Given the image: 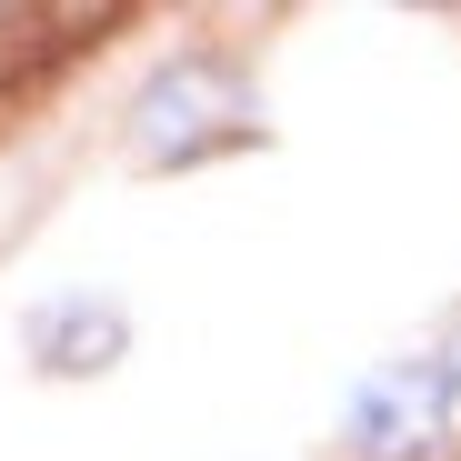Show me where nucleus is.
I'll use <instances>...</instances> for the list:
<instances>
[{"label":"nucleus","instance_id":"obj_1","mask_svg":"<svg viewBox=\"0 0 461 461\" xmlns=\"http://www.w3.org/2000/svg\"><path fill=\"white\" fill-rule=\"evenodd\" d=\"M351 451L361 461H431L451 431H461V402H451V381H441V361L421 351V361H381L361 392H351Z\"/></svg>","mask_w":461,"mask_h":461},{"label":"nucleus","instance_id":"obj_3","mask_svg":"<svg viewBox=\"0 0 461 461\" xmlns=\"http://www.w3.org/2000/svg\"><path fill=\"white\" fill-rule=\"evenodd\" d=\"M131 351V321L111 301H41L31 312V361L41 371H111Z\"/></svg>","mask_w":461,"mask_h":461},{"label":"nucleus","instance_id":"obj_2","mask_svg":"<svg viewBox=\"0 0 461 461\" xmlns=\"http://www.w3.org/2000/svg\"><path fill=\"white\" fill-rule=\"evenodd\" d=\"M241 121H251V101H241V81H230L221 60H171L161 81L140 91V150L150 161H191V150L230 140Z\"/></svg>","mask_w":461,"mask_h":461},{"label":"nucleus","instance_id":"obj_4","mask_svg":"<svg viewBox=\"0 0 461 461\" xmlns=\"http://www.w3.org/2000/svg\"><path fill=\"white\" fill-rule=\"evenodd\" d=\"M431 361H441V381H451V402H461V331H451V341H441Z\"/></svg>","mask_w":461,"mask_h":461}]
</instances>
